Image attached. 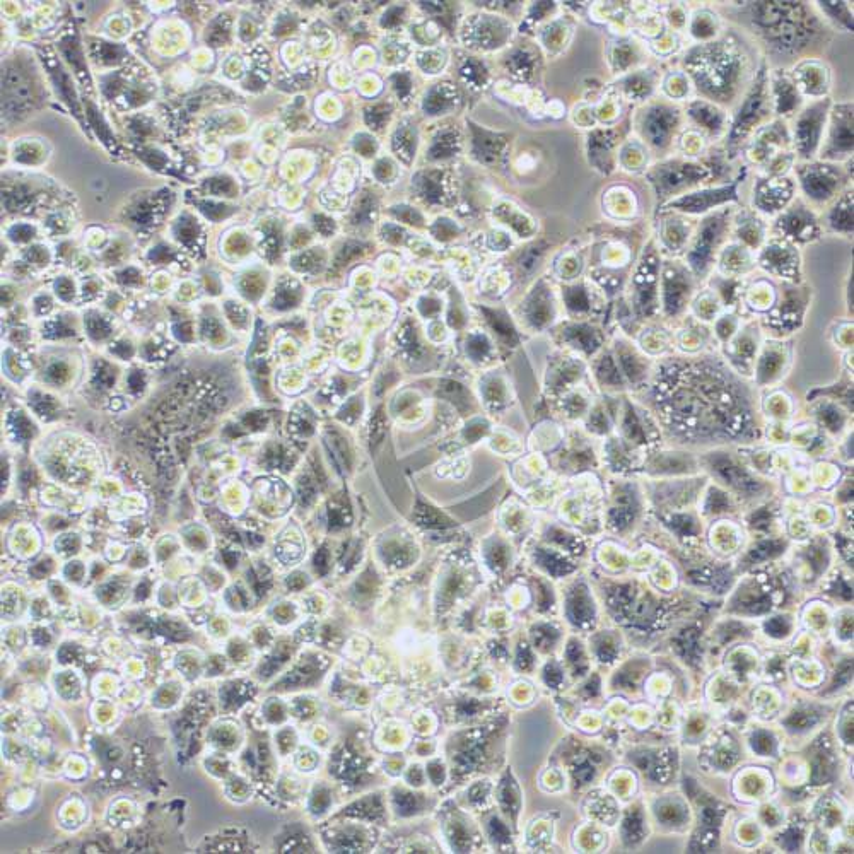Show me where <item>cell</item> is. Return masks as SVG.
Here are the masks:
<instances>
[{
    "label": "cell",
    "mask_w": 854,
    "mask_h": 854,
    "mask_svg": "<svg viewBox=\"0 0 854 854\" xmlns=\"http://www.w3.org/2000/svg\"><path fill=\"white\" fill-rule=\"evenodd\" d=\"M646 388L665 431L680 443L726 445L754 438L749 385L716 352L661 359Z\"/></svg>",
    "instance_id": "6da1fadb"
},
{
    "label": "cell",
    "mask_w": 854,
    "mask_h": 854,
    "mask_svg": "<svg viewBox=\"0 0 854 854\" xmlns=\"http://www.w3.org/2000/svg\"><path fill=\"white\" fill-rule=\"evenodd\" d=\"M713 7L726 24L754 43L769 69H791L802 60L822 59L836 38V31L810 2H716Z\"/></svg>",
    "instance_id": "7a4b0ae2"
},
{
    "label": "cell",
    "mask_w": 854,
    "mask_h": 854,
    "mask_svg": "<svg viewBox=\"0 0 854 854\" xmlns=\"http://www.w3.org/2000/svg\"><path fill=\"white\" fill-rule=\"evenodd\" d=\"M762 59L742 31L726 24L716 40L692 43L680 55V71L691 82L692 98L732 113L747 93Z\"/></svg>",
    "instance_id": "3957f363"
},
{
    "label": "cell",
    "mask_w": 854,
    "mask_h": 854,
    "mask_svg": "<svg viewBox=\"0 0 854 854\" xmlns=\"http://www.w3.org/2000/svg\"><path fill=\"white\" fill-rule=\"evenodd\" d=\"M774 118L773 100L769 91V67L762 60L754 81L743 94L742 100L730 113V125L723 141V151L732 163L742 158V151L750 137Z\"/></svg>",
    "instance_id": "277c9868"
},
{
    "label": "cell",
    "mask_w": 854,
    "mask_h": 854,
    "mask_svg": "<svg viewBox=\"0 0 854 854\" xmlns=\"http://www.w3.org/2000/svg\"><path fill=\"white\" fill-rule=\"evenodd\" d=\"M687 123L684 117V105L667 100L653 98L644 103L634 115V130L646 149L658 154L660 159L672 156L680 134Z\"/></svg>",
    "instance_id": "5b68a950"
},
{
    "label": "cell",
    "mask_w": 854,
    "mask_h": 854,
    "mask_svg": "<svg viewBox=\"0 0 854 854\" xmlns=\"http://www.w3.org/2000/svg\"><path fill=\"white\" fill-rule=\"evenodd\" d=\"M644 178L653 190L655 211L660 209L661 205L667 204L668 200L677 199L696 188L713 185L711 171L702 161L673 154L648 166Z\"/></svg>",
    "instance_id": "8992f818"
},
{
    "label": "cell",
    "mask_w": 854,
    "mask_h": 854,
    "mask_svg": "<svg viewBox=\"0 0 854 854\" xmlns=\"http://www.w3.org/2000/svg\"><path fill=\"white\" fill-rule=\"evenodd\" d=\"M798 195L815 211H824L837 195L853 187V159L848 163L796 161L793 166Z\"/></svg>",
    "instance_id": "52a82bcc"
},
{
    "label": "cell",
    "mask_w": 854,
    "mask_h": 854,
    "mask_svg": "<svg viewBox=\"0 0 854 854\" xmlns=\"http://www.w3.org/2000/svg\"><path fill=\"white\" fill-rule=\"evenodd\" d=\"M737 205H726L709 212L697 221L696 231L685 250V265L696 279H706L713 270L718 255L732 236L733 212Z\"/></svg>",
    "instance_id": "ba28073f"
},
{
    "label": "cell",
    "mask_w": 854,
    "mask_h": 854,
    "mask_svg": "<svg viewBox=\"0 0 854 854\" xmlns=\"http://www.w3.org/2000/svg\"><path fill=\"white\" fill-rule=\"evenodd\" d=\"M836 709L837 702L825 701L812 694L793 697L788 699L776 725L783 732L788 747L791 742H796V749H802L805 743L829 726Z\"/></svg>",
    "instance_id": "9c48e42d"
},
{
    "label": "cell",
    "mask_w": 854,
    "mask_h": 854,
    "mask_svg": "<svg viewBox=\"0 0 854 854\" xmlns=\"http://www.w3.org/2000/svg\"><path fill=\"white\" fill-rule=\"evenodd\" d=\"M696 750L699 773L711 778L730 776L747 757L740 728L726 721H720L714 726Z\"/></svg>",
    "instance_id": "30bf717a"
},
{
    "label": "cell",
    "mask_w": 854,
    "mask_h": 854,
    "mask_svg": "<svg viewBox=\"0 0 854 854\" xmlns=\"http://www.w3.org/2000/svg\"><path fill=\"white\" fill-rule=\"evenodd\" d=\"M679 755L677 743L658 740L638 743L631 749V767L643 776L648 790H668L677 781Z\"/></svg>",
    "instance_id": "8fae6325"
},
{
    "label": "cell",
    "mask_w": 854,
    "mask_h": 854,
    "mask_svg": "<svg viewBox=\"0 0 854 854\" xmlns=\"http://www.w3.org/2000/svg\"><path fill=\"white\" fill-rule=\"evenodd\" d=\"M749 166L742 164L738 166L737 173L732 180L723 185H706L696 188L692 192L680 195L677 199L668 200L667 204L661 205L658 211H673L684 214L687 217H702L709 212L726 207V205H740V185L745 183L749 176Z\"/></svg>",
    "instance_id": "7c38bea8"
},
{
    "label": "cell",
    "mask_w": 854,
    "mask_h": 854,
    "mask_svg": "<svg viewBox=\"0 0 854 854\" xmlns=\"http://www.w3.org/2000/svg\"><path fill=\"white\" fill-rule=\"evenodd\" d=\"M653 831L667 836L691 834L696 815L689 796L680 790L651 791L644 796Z\"/></svg>",
    "instance_id": "4fadbf2b"
},
{
    "label": "cell",
    "mask_w": 854,
    "mask_h": 854,
    "mask_svg": "<svg viewBox=\"0 0 854 854\" xmlns=\"http://www.w3.org/2000/svg\"><path fill=\"white\" fill-rule=\"evenodd\" d=\"M831 96L820 98V100L805 101L802 110L795 117L788 120L790 129L791 146L795 153L796 161H814L819 154L820 144L824 139L827 118L831 112Z\"/></svg>",
    "instance_id": "5bb4252c"
},
{
    "label": "cell",
    "mask_w": 854,
    "mask_h": 854,
    "mask_svg": "<svg viewBox=\"0 0 854 854\" xmlns=\"http://www.w3.org/2000/svg\"><path fill=\"white\" fill-rule=\"evenodd\" d=\"M824 228L820 223V214L814 207L796 195L784 211L773 217L769 223V236L788 241L791 245H808L820 240Z\"/></svg>",
    "instance_id": "9a60e30c"
},
{
    "label": "cell",
    "mask_w": 854,
    "mask_h": 854,
    "mask_svg": "<svg viewBox=\"0 0 854 854\" xmlns=\"http://www.w3.org/2000/svg\"><path fill=\"white\" fill-rule=\"evenodd\" d=\"M696 282V275L692 274L685 262L677 258L661 262L660 313L667 320L684 315L696 291Z\"/></svg>",
    "instance_id": "2e32d148"
},
{
    "label": "cell",
    "mask_w": 854,
    "mask_h": 854,
    "mask_svg": "<svg viewBox=\"0 0 854 854\" xmlns=\"http://www.w3.org/2000/svg\"><path fill=\"white\" fill-rule=\"evenodd\" d=\"M853 101H832L817 159L848 163L853 159Z\"/></svg>",
    "instance_id": "e0dca14e"
},
{
    "label": "cell",
    "mask_w": 854,
    "mask_h": 854,
    "mask_svg": "<svg viewBox=\"0 0 854 854\" xmlns=\"http://www.w3.org/2000/svg\"><path fill=\"white\" fill-rule=\"evenodd\" d=\"M660 269L661 257L655 240L651 238L646 243L643 258L639 260L636 275L632 279L636 315L643 320H653L660 315Z\"/></svg>",
    "instance_id": "ac0fdd59"
},
{
    "label": "cell",
    "mask_w": 854,
    "mask_h": 854,
    "mask_svg": "<svg viewBox=\"0 0 854 854\" xmlns=\"http://www.w3.org/2000/svg\"><path fill=\"white\" fill-rule=\"evenodd\" d=\"M776 774L767 766H740L732 774L730 796L740 807L754 808L778 795Z\"/></svg>",
    "instance_id": "d6986e66"
},
{
    "label": "cell",
    "mask_w": 854,
    "mask_h": 854,
    "mask_svg": "<svg viewBox=\"0 0 854 854\" xmlns=\"http://www.w3.org/2000/svg\"><path fill=\"white\" fill-rule=\"evenodd\" d=\"M786 151H793L788 122H784L781 118H773L762 129L757 130L743 147V164H747L749 168H757L759 171Z\"/></svg>",
    "instance_id": "ffe728a7"
},
{
    "label": "cell",
    "mask_w": 854,
    "mask_h": 854,
    "mask_svg": "<svg viewBox=\"0 0 854 854\" xmlns=\"http://www.w3.org/2000/svg\"><path fill=\"white\" fill-rule=\"evenodd\" d=\"M798 195L793 173L786 176L755 175L750 195V209L762 217L778 216Z\"/></svg>",
    "instance_id": "44dd1931"
},
{
    "label": "cell",
    "mask_w": 854,
    "mask_h": 854,
    "mask_svg": "<svg viewBox=\"0 0 854 854\" xmlns=\"http://www.w3.org/2000/svg\"><path fill=\"white\" fill-rule=\"evenodd\" d=\"M740 732L747 757L757 761L779 762L786 755V738L776 723L750 720Z\"/></svg>",
    "instance_id": "7402d4cb"
},
{
    "label": "cell",
    "mask_w": 854,
    "mask_h": 854,
    "mask_svg": "<svg viewBox=\"0 0 854 854\" xmlns=\"http://www.w3.org/2000/svg\"><path fill=\"white\" fill-rule=\"evenodd\" d=\"M755 264H759V267L766 270L767 274L774 275L778 279H784V281L793 282V284L800 281V274H802L800 253H798V248L788 241L769 236L757 253Z\"/></svg>",
    "instance_id": "603a6c76"
},
{
    "label": "cell",
    "mask_w": 854,
    "mask_h": 854,
    "mask_svg": "<svg viewBox=\"0 0 854 854\" xmlns=\"http://www.w3.org/2000/svg\"><path fill=\"white\" fill-rule=\"evenodd\" d=\"M685 123L689 129L696 130L702 137H706L711 144L723 141L728 125H730V112L725 108L713 105L709 101L691 98L684 103Z\"/></svg>",
    "instance_id": "cb8c5ba5"
},
{
    "label": "cell",
    "mask_w": 854,
    "mask_h": 854,
    "mask_svg": "<svg viewBox=\"0 0 854 854\" xmlns=\"http://www.w3.org/2000/svg\"><path fill=\"white\" fill-rule=\"evenodd\" d=\"M655 221L658 226V240L665 252L673 257L685 253L696 231L697 221L673 211L655 212Z\"/></svg>",
    "instance_id": "d4e9b609"
},
{
    "label": "cell",
    "mask_w": 854,
    "mask_h": 854,
    "mask_svg": "<svg viewBox=\"0 0 854 854\" xmlns=\"http://www.w3.org/2000/svg\"><path fill=\"white\" fill-rule=\"evenodd\" d=\"M769 91L773 100L774 118L788 122L805 105L800 89L791 76L790 69H769Z\"/></svg>",
    "instance_id": "484cf974"
},
{
    "label": "cell",
    "mask_w": 854,
    "mask_h": 854,
    "mask_svg": "<svg viewBox=\"0 0 854 854\" xmlns=\"http://www.w3.org/2000/svg\"><path fill=\"white\" fill-rule=\"evenodd\" d=\"M805 101L827 98L832 88V71L822 59L802 60L790 69Z\"/></svg>",
    "instance_id": "4316f807"
},
{
    "label": "cell",
    "mask_w": 854,
    "mask_h": 854,
    "mask_svg": "<svg viewBox=\"0 0 854 854\" xmlns=\"http://www.w3.org/2000/svg\"><path fill=\"white\" fill-rule=\"evenodd\" d=\"M732 236L750 252H759L769 238V223L754 209L737 205L733 212Z\"/></svg>",
    "instance_id": "83f0119b"
},
{
    "label": "cell",
    "mask_w": 854,
    "mask_h": 854,
    "mask_svg": "<svg viewBox=\"0 0 854 854\" xmlns=\"http://www.w3.org/2000/svg\"><path fill=\"white\" fill-rule=\"evenodd\" d=\"M619 827H621L622 843L627 849L641 848L648 841L653 827H651L648 808L644 803V796H638L632 802L626 803V808L622 810L621 820H619Z\"/></svg>",
    "instance_id": "f1b7e54d"
},
{
    "label": "cell",
    "mask_w": 854,
    "mask_h": 854,
    "mask_svg": "<svg viewBox=\"0 0 854 854\" xmlns=\"http://www.w3.org/2000/svg\"><path fill=\"white\" fill-rule=\"evenodd\" d=\"M805 299L798 293L793 284L784 286L783 301L774 308L773 313L762 320L764 325L774 330L776 334H791L795 328L800 327L803 322V311H805Z\"/></svg>",
    "instance_id": "f546056e"
},
{
    "label": "cell",
    "mask_w": 854,
    "mask_h": 854,
    "mask_svg": "<svg viewBox=\"0 0 854 854\" xmlns=\"http://www.w3.org/2000/svg\"><path fill=\"white\" fill-rule=\"evenodd\" d=\"M761 342V334H759V323H745L738 330L737 337L733 339L732 344H728L726 352V363L730 364L740 376H749L750 368L755 363L757 349Z\"/></svg>",
    "instance_id": "4dcf8cb0"
},
{
    "label": "cell",
    "mask_w": 854,
    "mask_h": 854,
    "mask_svg": "<svg viewBox=\"0 0 854 854\" xmlns=\"http://www.w3.org/2000/svg\"><path fill=\"white\" fill-rule=\"evenodd\" d=\"M720 716L709 711L704 704L699 706H685L682 723H680L679 735L680 745L687 749H697V745L708 737V733L714 726L720 723Z\"/></svg>",
    "instance_id": "1f68e13d"
},
{
    "label": "cell",
    "mask_w": 854,
    "mask_h": 854,
    "mask_svg": "<svg viewBox=\"0 0 854 854\" xmlns=\"http://www.w3.org/2000/svg\"><path fill=\"white\" fill-rule=\"evenodd\" d=\"M853 205V187H849L843 194L837 195L824 211L819 212L824 233L837 234L848 240L853 238Z\"/></svg>",
    "instance_id": "d6a6232c"
},
{
    "label": "cell",
    "mask_w": 854,
    "mask_h": 854,
    "mask_svg": "<svg viewBox=\"0 0 854 854\" xmlns=\"http://www.w3.org/2000/svg\"><path fill=\"white\" fill-rule=\"evenodd\" d=\"M730 831L726 829V836L732 839V843L737 846L738 849H745V851H752V849L761 848L762 844H769L767 841V832L762 829V825L759 824V820L755 819V815L752 812H742V814H738L737 819L730 820Z\"/></svg>",
    "instance_id": "836d02e7"
},
{
    "label": "cell",
    "mask_w": 854,
    "mask_h": 854,
    "mask_svg": "<svg viewBox=\"0 0 854 854\" xmlns=\"http://www.w3.org/2000/svg\"><path fill=\"white\" fill-rule=\"evenodd\" d=\"M711 467H713V474L718 475V479H720L718 484H725L726 491L730 489L735 494H742V492H749V489H755L759 492L764 487L755 477H750L747 468H743L742 465H738L733 460L718 458L716 463H711Z\"/></svg>",
    "instance_id": "e575fe53"
},
{
    "label": "cell",
    "mask_w": 854,
    "mask_h": 854,
    "mask_svg": "<svg viewBox=\"0 0 854 854\" xmlns=\"http://www.w3.org/2000/svg\"><path fill=\"white\" fill-rule=\"evenodd\" d=\"M726 23L721 19L713 6H702L701 9L692 12L687 31L694 43H706L713 41L725 31Z\"/></svg>",
    "instance_id": "d590c367"
},
{
    "label": "cell",
    "mask_w": 854,
    "mask_h": 854,
    "mask_svg": "<svg viewBox=\"0 0 854 854\" xmlns=\"http://www.w3.org/2000/svg\"><path fill=\"white\" fill-rule=\"evenodd\" d=\"M622 82H624V94L627 98L634 103L644 105L655 98L656 89L661 84V74L653 67H646V69L631 72Z\"/></svg>",
    "instance_id": "8d00e7d4"
},
{
    "label": "cell",
    "mask_w": 854,
    "mask_h": 854,
    "mask_svg": "<svg viewBox=\"0 0 854 854\" xmlns=\"http://www.w3.org/2000/svg\"><path fill=\"white\" fill-rule=\"evenodd\" d=\"M853 697H846L834 713L832 720V735L839 749L843 752L844 759L853 762Z\"/></svg>",
    "instance_id": "74e56055"
},
{
    "label": "cell",
    "mask_w": 854,
    "mask_h": 854,
    "mask_svg": "<svg viewBox=\"0 0 854 854\" xmlns=\"http://www.w3.org/2000/svg\"><path fill=\"white\" fill-rule=\"evenodd\" d=\"M812 4L819 11L825 23L829 24L836 33L837 31L853 33V2L819 0V2H812Z\"/></svg>",
    "instance_id": "f35d334b"
},
{
    "label": "cell",
    "mask_w": 854,
    "mask_h": 854,
    "mask_svg": "<svg viewBox=\"0 0 854 854\" xmlns=\"http://www.w3.org/2000/svg\"><path fill=\"white\" fill-rule=\"evenodd\" d=\"M506 137L487 130L475 129L474 154L480 163L496 164L503 158Z\"/></svg>",
    "instance_id": "ab89813d"
},
{
    "label": "cell",
    "mask_w": 854,
    "mask_h": 854,
    "mask_svg": "<svg viewBox=\"0 0 854 854\" xmlns=\"http://www.w3.org/2000/svg\"><path fill=\"white\" fill-rule=\"evenodd\" d=\"M535 57H533L532 53L528 52V50H523V48H518L515 52L509 55V59L506 60V67H508V71L513 72L516 77H521V79H530L533 74V67H535Z\"/></svg>",
    "instance_id": "60d3db41"
},
{
    "label": "cell",
    "mask_w": 854,
    "mask_h": 854,
    "mask_svg": "<svg viewBox=\"0 0 854 854\" xmlns=\"http://www.w3.org/2000/svg\"><path fill=\"white\" fill-rule=\"evenodd\" d=\"M53 79L57 82V88H59L60 93L64 96L65 100L69 101V105L74 108V112L79 113V106H77L76 101V93H74V88L71 86V81H69V77L62 71V67L59 64H53L52 69Z\"/></svg>",
    "instance_id": "b9f144b4"
},
{
    "label": "cell",
    "mask_w": 854,
    "mask_h": 854,
    "mask_svg": "<svg viewBox=\"0 0 854 854\" xmlns=\"http://www.w3.org/2000/svg\"><path fill=\"white\" fill-rule=\"evenodd\" d=\"M462 76L472 88H482L486 84L487 69L479 60H468L467 64L463 65Z\"/></svg>",
    "instance_id": "7bdbcfd3"
},
{
    "label": "cell",
    "mask_w": 854,
    "mask_h": 854,
    "mask_svg": "<svg viewBox=\"0 0 854 854\" xmlns=\"http://www.w3.org/2000/svg\"><path fill=\"white\" fill-rule=\"evenodd\" d=\"M62 50H64L65 57L69 59V62L76 67L77 74H79L82 79H84V74L88 76V71H86L84 62H82L81 50L77 47L76 41H64V43H62Z\"/></svg>",
    "instance_id": "ee69618b"
},
{
    "label": "cell",
    "mask_w": 854,
    "mask_h": 854,
    "mask_svg": "<svg viewBox=\"0 0 854 854\" xmlns=\"http://www.w3.org/2000/svg\"><path fill=\"white\" fill-rule=\"evenodd\" d=\"M458 151V139L455 134H446L441 137V142H439L438 146L434 147V156H441V158H446V156H451L453 153H457Z\"/></svg>",
    "instance_id": "f6af8a7d"
},
{
    "label": "cell",
    "mask_w": 854,
    "mask_h": 854,
    "mask_svg": "<svg viewBox=\"0 0 854 854\" xmlns=\"http://www.w3.org/2000/svg\"><path fill=\"white\" fill-rule=\"evenodd\" d=\"M88 115L89 120L93 123L94 129H96L98 135L103 139V142H105V144H113L112 132H110V129L106 127V123L103 122V118L100 117V113L96 112L93 106H89Z\"/></svg>",
    "instance_id": "bcb514c9"
},
{
    "label": "cell",
    "mask_w": 854,
    "mask_h": 854,
    "mask_svg": "<svg viewBox=\"0 0 854 854\" xmlns=\"http://www.w3.org/2000/svg\"><path fill=\"white\" fill-rule=\"evenodd\" d=\"M205 188H209L212 194H224L229 195V197L234 194L233 180H229V178H212V180H207Z\"/></svg>",
    "instance_id": "7dc6e473"
},
{
    "label": "cell",
    "mask_w": 854,
    "mask_h": 854,
    "mask_svg": "<svg viewBox=\"0 0 854 854\" xmlns=\"http://www.w3.org/2000/svg\"><path fill=\"white\" fill-rule=\"evenodd\" d=\"M200 211L204 212L205 216L212 219V221H217V219H221V217L228 216L231 214V207H226L223 204H214V202H199Z\"/></svg>",
    "instance_id": "c3c4849f"
},
{
    "label": "cell",
    "mask_w": 854,
    "mask_h": 854,
    "mask_svg": "<svg viewBox=\"0 0 854 854\" xmlns=\"http://www.w3.org/2000/svg\"><path fill=\"white\" fill-rule=\"evenodd\" d=\"M100 52L101 59L106 64H113V62H117V60L122 59L123 57V48L118 47V45H112V43H100Z\"/></svg>",
    "instance_id": "681fc988"
},
{
    "label": "cell",
    "mask_w": 854,
    "mask_h": 854,
    "mask_svg": "<svg viewBox=\"0 0 854 854\" xmlns=\"http://www.w3.org/2000/svg\"><path fill=\"white\" fill-rule=\"evenodd\" d=\"M197 226H195L194 221H190V219H183L176 226V234H178V238L183 241L195 240L197 238Z\"/></svg>",
    "instance_id": "f907efd6"
},
{
    "label": "cell",
    "mask_w": 854,
    "mask_h": 854,
    "mask_svg": "<svg viewBox=\"0 0 854 854\" xmlns=\"http://www.w3.org/2000/svg\"><path fill=\"white\" fill-rule=\"evenodd\" d=\"M139 156H141V158L144 159L151 168H156V170H161V168H164V164H166V158H164L163 153L154 151V149H146V151H142Z\"/></svg>",
    "instance_id": "816d5d0a"
},
{
    "label": "cell",
    "mask_w": 854,
    "mask_h": 854,
    "mask_svg": "<svg viewBox=\"0 0 854 854\" xmlns=\"http://www.w3.org/2000/svg\"><path fill=\"white\" fill-rule=\"evenodd\" d=\"M151 209H153V207H149L147 204L137 205L134 211H132V219H134V223H151V219H153V211H151Z\"/></svg>",
    "instance_id": "f5cc1de1"
},
{
    "label": "cell",
    "mask_w": 854,
    "mask_h": 854,
    "mask_svg": "<svg viewBox=\"0 0 854 854\" xmlns=\"http://www.w3.org/2000/svg\"><path fill=\"white\" fill-rule=\"evenodd\" d=\"M366 118H368L369 125H373L375 129H380L381 123L387 120L388 113L383 106H375L373 110H369V112L366 113Z\"/></svg>",
    "instance_id": "db71d44e"
},
{
    "label": "cell",
    "mask_w": 854,
    "mask_h": 854,
    "mask_svg": "<svg viewBox=\"0 0 854 854\" xmlns=\"http://www.w3.org/2000/svg\"><path fill=\"white\" fill-rule=\"evenodd\" d=\"M371 209H375V202L369 199V197H364V199L361 200V204L357 205L356 221L368 219L369 214H371Z\"/></svg>",
    "instance_id": "11a10c76"
},
{
    "label": "cell",
    "mask_w": 854,
    "mask_h": 854,
    "mask_svg": "<svg viewBox=\"0 0 854 854\" xmlns=\"http://www.w3.org/2000/svg\"><path fill=\"white\" fill-rule=\"evenodd\" d=\"M89 332L94 337H105L108 335V325L101 318H91L89 320Z\"/></svg>",
    "instance_id": "9f6ffc18"
},
{
    "label": "cell",
    "mask_w": 854,
    "mask_h": 854,
    "mask_svg": "<svg viewBox=\"0 0 854 854\" xmlns=\"http://www.w3.org/2000/svg\"><path fill=\"white\" fill-rule=\"evenodd\" d=\"M11 234L14 240L26 241L35 234V229L30 228V226H16V228H12Z\"/></svg>",
    "instance_id": "6f0895ef"
},
{
    "label": "cell",
    "mask_w": 854,
    "mask_h": 854,
    "mask_svg": "<svg viewBox=\"0 0 854 854\" xmlns=\"http://www.w3.org/2000/svg\"><path fill=\"white\" fill-rule=\"evenodd\" d=\"M129 100L132 105H142V103H146L147 94L141 89H130Z\"/></svg>",
    "instance_id": "680465c9"
},
{
    "label": "cell",
    "mask_w": 854,
    "mask_h": 854,
    "mask_svg": "<svg viewBox=\"0 0 854 854\" xmlns=\"http://www.w3.org/2000/svg\"><path fill=\"white\" fill-rule=\"evenodd\" d=\"M48 376H50V378H53V380L55 381L62 380V378H65V376H67V369H65L62 364H60V366L59 364H57V366H53V368L50 369V373H48Z\"/></svg>",
    "instance_id": "91938a15"
},
{
    "label": "cell",
    "mask_w": 854,
    "mask_h": 854,
    "mask_svg": "<svg viewBox=\"0 0 854 854\" xmlns=\"http://www.w3.org/2000/svg\"><path fill=\"white\" fill-rule=\"evenodd\" d=\"M57 289H59V293L62 294L64 298H69L67 293H71L72 284L69 281H60L59 284H57Z\"/></svg>",
    "instance_id": "94428289"
}]
</instances>
